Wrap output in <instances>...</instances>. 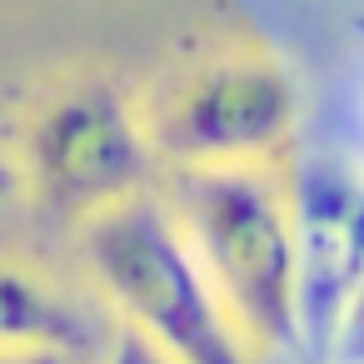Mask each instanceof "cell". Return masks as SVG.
<instances>
[{
    "mask_svg": "<svg viewBox=\"0 0 364 364\" xmlns=\"http://www.w3.org/2000/svg\"><path fill=\"white\" fill-rule=\"evenodd\" d=\"M284 165L165 170L155 185L255 359L299 344V255Z\"/></svg>",
    "mask_w": 364,
    "mask_h": 364,
    "instance_id": "cell-1",
    "label": "cell"
},
{
    "mask_svg": "<svg viewBox=\"0 0 364 364\" xmlns=\"http://www.w3.org/2000/svg\"><path fill=\"white\" fill-rule=\"evenodd\" d=\"M150 155L165 170L284 165L299 130V90L274 46L250 31H220L180 46L135 85Z\"/></svg>",
    "mask_w": 364,
    "mask_h": 364,
    "instance_id": "cell-2",
    "label": "cell"
},
{
    "mask_svg": "<svg viewBox=\"0 0 364 364\" xmlns=\"http://www.w3.org/2000/svg\"><path fill=\"white\" fill-rule=\"evenodd\" d=\"M80 284L110 324L145 339L165 364H259L195 264L160 190L130 195L70 230Z\"/></svg>",
    "mask_w": 364,
    "mask_h": 364,
    "instance_id": "cell-3",
    "label": "cell"
},
{
    "mask_svg": "<svg viewBox=\"0 0 364 364\" xmlns=\"http://www.w3.org/2000/svg\"><path fill=\"white\" fill-rule=\"evenodd\" d=\"M16 185L55 230H75L155 190L160 165L140 125L135 85L100 65H75L41 85L16 125Z\"/></svg>",
    "mask_w": 364,
    "mask_h": 364,
    "instance_id": "cell-4",
    "label": "cell"
},
{
    "mask_svg": "<svg viewBox=\"0 0 364 364\" xmlns=\"http://www.w3.org/2000/svg\"><path fill=\"white\" fill-rule=\"evenodd\" d=\"M284 175L299 255V344L329 359L364 279V165L344 155H289Z\"/></svg>",
    "mask_w": 364,
    "mask_h": 364,
    "instance_id": "cell-5",
    "label": "cell"
},
{
    "mask_svg": "<svg viewBox=\"0 0 364 364\" xmlns=\"http://www.w3.org/2000/svg\"><path fill=\"white\" fill-rule=\"evenodd\" d=\"M329 359H339V364H364V279H359V289H354V299H349V309H344V324H339V334H334Z\"/></svg>",
    "mask_w": 364,
    "mask_h": 364,
    "instance_id": "cell-6",
    "label": "cell"
},
{
    "mask_svg": "<svg viewBox=\"0 0 364 364\" xmlns=\"http://www.w3.org/2000/svg\"><path fill=\"white\" fill-rule=\"evenodd\" d=\"M90 364H165V359H160L145 339H135L130 329H120V324H115V329H110V339H105V349H100Z\"/></svg>",
    "mask_w": 364,
    "mask_h": 364,
    "instance_id": "cell-7",
    "label": "cell"
},
{
    "mask_svg": "<svg viewBox=\"0 0 364 364\" xmlns=\"http://www.w3.org/2000/svg\"><path fill=\"white\" fill-rule=\"evenodd\" d=\"M0 364H85V359H70V354H6L0 349Z\"/></svg>",
    "mask_w": 364,
    "mask_h": 364,
    "instance_id": "cell-8",
    "label": "cell"
},
{
    "mask_svg": "<svg viewBox=\"0 0 364 364\" xmlns=\"http://www.w3.org/2000/svg\"><path fill=\"white\" fill-rule=\"evenodd\" d=\"M354 31H359V36H364V21H359V26H354Z\"/></svg>",
    "mask_w": 364,
    "mask_h": 364,
    "instance_id": "cell-9",
    "label": "cell"
}]
</instances>
